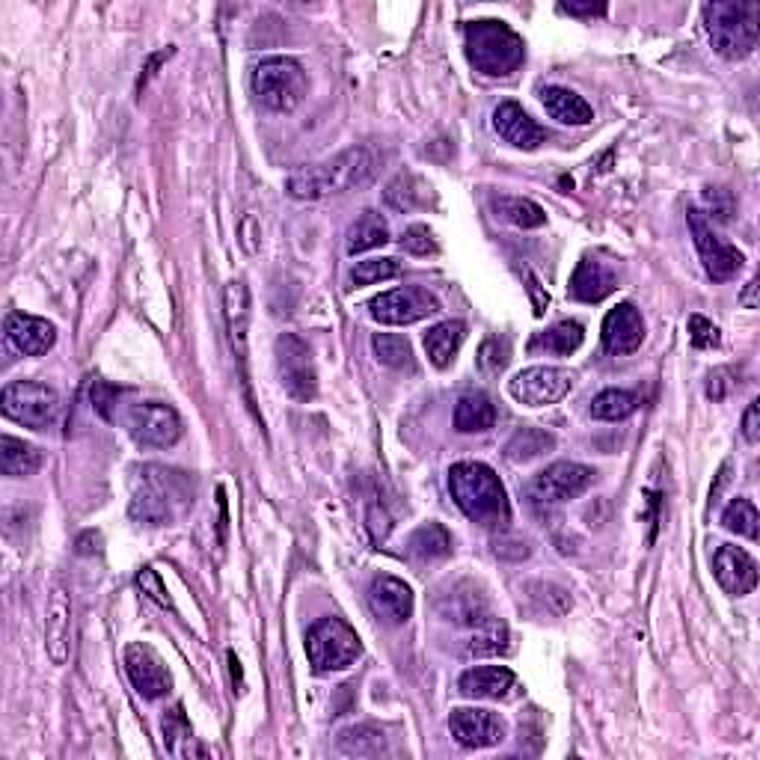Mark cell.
Listing matches in <instances>:
<instances>
[{"label":"cell","mask_w":760,"mask_h":760,"mask_svg":"<svg viewBox=\"0 0 760 760\" xmlns=\"http://www.w3.org/2000/svg\"><path fill=\"white\" fill-rule=\"evenodd\" d=\"M389 244V223L377 214V211H363L357 221L351 223L348 229V253H365V250H375V247H384Z\"/></svg>","instance_id":"obj_31"},{"label":"cell","mask_w":760,"mask_h":760,"mask_svg":"<svg viewBox=\"0 0 760 760\" xmlns=\"http://www.w3.org/2000/svg\"><path fill=\"white\" fill-rule=\"evenodd\" d=\"M458 693L475 701H506L518 693V677L506 665H475L461 674Z\"/></svg>","instance_id":"obj_20"},{"label":"cell","mask_w":760,"mask_h":760,"mask_svg":"<svg viewBox=\"0 0 760 760\" xmlns=\"http://www.w3.org/2000/svg\"><path fill=\"white\" fill-rule=\"evenodd\" d=\"M713 573L731 597H746L758 585V564L749 552L734 544H722L713 556Z\"/></svg>","instance_id":"obj_18"},{"label":"cell","mask_w":760,"mask_h":760,"mask_svg":"<svg viewBox=\"0 0 760 760\" xmlns=\"http://www.w3.org/2000/svg\"><path fill=\"white\" fill-rule=\"evenodd\" d=\"M449 731H452L454 743L463 746V749H494L508 737L506 722L490 710H478V707L452 710Z\"/></svg>","instance_id":"obj_15"},{"label":"cell","mask_w":760,"mask_h":760,"mask_svg":"<svg viewBox=\"0 0 760 760\" xmlns=\"http://www.w3.org/2000/svg\"><path fill=\"white\" fill-rule=\"evenodd\" d=\"M410 552L416 559H446L452 552V535L440 523H425L410 535Z\"/></svg>","instance_id":"obj_38"},{"label":"cell","mask_w":760,"mask_h":760,"mask_svg":"<svg viewBox=\"0 0 760 760\" xmlns=\"http://www.w3.org/2000/svg\"><path fill=\"white\" fill-rule=\"evenodd\" d=\"M705 202H707V209H710V217L719 223L731 221V214H734V209H737V202H734V197H731V190L725 188H707Z\"/></svg>","instance_id":"obj_47"},{"label":"cell","mask_w":760,"mask_h":760,"mask_svg":"<svg viewBox=\"0 0 760 760\" xmlns=\"http://www.w3.org/2000/svg\"><path fill=\"white\" fill-rule=\"evenodd\" d=\"M125 425L134 443L144 449H170L182 440V431H185L176 408H170L164 401H140L128 408Z\"/></svg>","instance_id":"obj_9"},{"label":"cell","mask_w":760,"mask_h":760,"mask_svg":"<svg viewBox=\"0 0 760 760\" xmlns=\"http://www.w3.org/2000/svg\"><path fill=\"white\" fill-rule=\"evenodd\" d=\"M307 72L291 57H265L253 66V92L267 111H295L307 99Z\"/></svg>","instance_id":"obj_5"},{"label":"cell","mask_w":760,"mask_h":760,"mask_svg":"<svg viewBox=\"0 0 760 760\" xmlns=\"http://www.w3.org/2000/svg\"><path fill=\"white\" fill-rule=\"evenodd\" d=\"M377 166H381V154L375 152V146H351L345 152L333 154L331 161L295 170L286 178V194L291 199H324L342 190L363 188L375 178Z\"/></svg>","instance_id":"obj_1"},{"label":"cell","mask_w":760,"mask_h":760,"mask_svg":"<svg viewBox=\"0 0 760 760\" xmlns=\"http://www.w3.org/2000/svg\"><path fill=\"white\" fill-rule=\"evenodd\" d=\"M559 10L564 15H576V18H595V15L607 12V3H562Z\"/></svg>","instance_id":"obj_52"},{"label":"cell","mask_w":760,"mask_h":760,"mask_svg":"<svg viewBox=\"0 0 760 760\" xmlns=\"http://www.w3.org/2000/svg\"><path fill=\"white\" fill-rule=\"evenodd\" d=\"M372 351H375L377 363H384L386 369H396V372H413L416 369V360H413V348L404 336H396V333H375L372 336Z\"/></svg>","instance_id":"obj_34"},{"label":"cell","mask_w":760,"mask_h":760,"mask_svg":"<svg viewBox=\"0 0 760 760\" xmlns=\"http://www.w3.org/2000/svg\"><path fill=\"white\" fill-rule=\"evenodd\" d=\"M490 209L499 221L514 223L520 229H540L547 223V211L540 209L538 202L523 197H494Z\"/></svg>","instance_id":"obj_32"},{"label":"cell","mask_w":760,"mask_h":760,"mask_svg":"<svg viewBox=\"0 0 760 760\" xmlns=\"http://www.w3.org/2000/svg\"><path fill=\"white\" fill-rule=\"evenodd\" d=\"M431 197V188L422 182V178L410 176V173H401V176L386 188L384 199L389 209L396 211H410L416 209V205H425Z\"/></svg>","instance_id":"obj_39"},{"label":"cell","mask_w":760,"mask_h":760,"mask_svg":"<svg viewBox=\"0 0 760 760\" xmlns=\"http://www.w3.org/2000/svg\"><path fill=\"white\" fill-rule=\"evenodd\" d=\"M731 381H727V372L725 369H717L713 375L707 377V398H713V401H722V398L727 396V389H731Z\"/></svg>","instance_id":"obj_51"},{"label":"cell","mask_w":760,"mask_h":760,"mask_svg":"<svg viewBox=\"0 0 760 760\" xmlns=\"http://www.w3.org/2000/svg\"><path fill=\"white\" fill-rule=\"evenodd\" d=\"M583 339H585V331L580 321H559V324H552L550 331L538 333V336L532 339V351L544 348V351L568 357V353H573L580 345H583Z\"/></svg>","instance_id":"obj_35"},{"label":"cell","mask_w":760,"mask_h":760,"mask_svg":"<svg viewBox=\"0 0 760 760\" xmlns=\"http://www.w3.org/2000/svg\"><path fill=\"white\" fill-rule=\"evenodd\" d=\"M137 585H140V591H144L149 600H154L158 607L164 609H173V597L166 595L164 583L158 580V573L152 571V568H144V571L137 573Z\"/></svg>","instance_id":"obj_48"},{"label":"cell","mask_w":760,"mask_h":760,"mask_svg":"<svg viewBox=\"0 0 760 760\" xmlns=\"http://www.w3.org/2000/svg\"><path fill=\"white\" fill-rule=\"evenodd\" d=\"M274 353L283 389L300 404H309L312 398L319 396V372H315V363H312L309 345L295 333H283L276 339Z\"/></svg>","instance_id":"obj_8"},{"label":"cell","mask_w":760,"mask_h":760,"mask_svg":"<svg viewBox=\"0 0 760 760\" xmlns=\"http://www.w3.org/2000/svg\"><path fill=\"white\" fill-rule=\"evenodd\" d=\"M552 446H556V440H552L547 431L540 428H523L518 431L511 440H508L506 446V458L514 463H526V461H535V458H540L544 452H550Z\"/></svg>","instance_id":"obj_41"},{"label":"cell","mask_w":760,"mask_h":760,"mask_svg":"<svg viewBox=\"0 0 760 760\" xmlns=\"http://www.w3.org/2000/svg\"><path fill=\"white\" fill-rule=\"evenodd\" d=\"M401 250H408V253L413 256H428L437 253V241H434L428 226H410V229H404V235H401Z\"/></svg>","instance_id":"obj_46"},{"label":"cell","mask_w":760,"mask_h":760,"mask_svg":"<svg viewBox=\"0 0 760 760\" xmlns=\"http://www.w3.org/2000/svg\"><path fill=\"white\" fill-rule=\"evenodd\" d=\"M0 410H3V416L18 422L24 428L45 431L51 428L60 416V396H57V389L39 384V381H15V384L3 386Z\"/></svg>","instance_id":"obj_7"},{"label":"cell","mask_w":760,"mask_h":760,"mask_svg":"<svg viewBox=\"0 0 760 760\" xmlns=\"http://www.w3.org/2000/svg\"><path fill=\"white\" fill-rule=\"evenodd\" d=\"M508 627L499 621V618H487L485 624L475 627V636L466 645V653L470 657H499V653H508Z\"/></svg>","instance_id":"obj_40"},{"label":"cell","mask_w":760,"mask_h":760,"mask_svg":"<svg viewBox=\"0 0 760 760\" xmlns=\"http://www.w3.org/2000/svg\"><path fill=\"white\" fill-rule=\"evenodd\" d=\"M494 128L506 144H511L514 149H526V152L538 149L540 144H547V137H550L547 128H540L538 122L532 120L529 113L523 111L518 101H502V104L496 108Z\"/></svg>","instance_id":"obj_21"},{"label":"cell","mask_w":760,"mask_h":760,"mask_svg":"<svg viewBox=\"0 0 760 760\" xmlns=\"http://www.w3.org/2000/svg\"><path fill=\"white\" fill-rule=\"evenodd\" d=\"M125 672L132 677L134 689L149 701H158L173 689V677L166 672V665L146 645H128L125 648Z\"/></svg>","instance_id":"obj_16"},{"label":"cell","mask_w":760,"mask_h":760,"mask_svg":"<svg viewBox=\"0 0 760 760\" xmlns=\"http://www.w3.org/2000/svg\"><path fill=\"white\" fill-rule=\"evenodd\" d=\"M360 636L342 618H321L307 633L309 665L319 674L342 672L360 657Z\"/></svg>","instance_id":"obj_6"},{"label":"cell","mask_w":760,"mask_h":760,"mask_svg":"<svg viewBox=\"0 0 760 760\" xmlns=\"http://www.w3.org/2000/svg\"><path fill=\"white\" fill-rule=\"evenodd\" d=\"M68 645H72V600H68L66 585H57L48 600V618H45V648L54 665H63L68 660Z\"/></svg>","instance_id":"obj_22"},{"label":"cell","mask_w":760,"mask_h":760,"mask_svg":"<svg viewBox=\"0 0 760 760\" xmlns=\"http://www.w3.org/2000/svg\"><path fill=\"white\" fill-rule=\"evenodd\" d=\"M339 749L353 758H377L386 751L384 731H377L372 725H353L345 727L339 734Z\"/></svg>","instance_id":"obj_36"},{"label":"cell","mask_w":760,"mask_h":760,"mask_svg":"<svg viewBox=\"0 0 760 760\" xmlns=\"http://www.w3.org/2000/svg\"><path fill=\"white\" fill-rule=\"evenodd\" d=\"M755 291H758V279H751L749 283V288L743 291V307H749V309H758V298H755Z\"/></svg>","instance_id":"obj_53"},{"label":"cell","mask_w":760,"mask_h":760,"mask_svg":"<svg viewBox=\"0 0 760 760\" xmlns=\"http://www.w3.org/2000/svg\"><path fill=\"white\" fill-rule=\"evenodd\" d=\"M449 490H452L454 506L485 529H502L511 520L506 487L487 463H454L449 470Z\"/></svg>","instance_id":"obj_2"},{"label":"cell","mask_w":760,"mask_h":760,"mask_svg":"<svg viewBox=\"0 0 760 760\" xmlns=\"http://www.w3.org/2000/svg\"><path fill=\"white\" fill-rule=\"evenodd\" d=\"M42 466V454L36 446L24 440H15L10 434L0 437V470L10 478H27Z\"/></svg>","instance_id":"obj_29"},{"label":"cell","mask_w":760,"mask_h":760,"mask_svg":"<svg viewBox=\"0 0 760 760\" xmlns=\"http://www.w3.org/2000/svg\"><path fill=\"white\" fill-rule=\"evenodd\" d=\"M226 321H229L232 342L241 360V369L247 363V327H250V291L244 279H232L226 286Z\"/></svg>","instance_id":"obj_27"},{"label":"cell","mask_w":760,"mask_h":760,"mask_svg":"<svg viewBox=\"0 0 760 760\" xmlns=\"http://www.w3.org/2000/svg\"><path fill=\"white\" fill-rule=\"evenodd\" d=\"M466 60L487 77H506L526 60V42L506 22L485 18L466 24Z\"/></svg>","instance_id":"obj_3"},{"label":"cell","mask_w":760,"mask_h":760,"mask_svg":"<svg viewBox=\"0 0 760 760\" xmlns=\"http://www.w3.org/2000/svg\"><path fill=\"white\" fill-rule=\"evenodd\" d=\"M89 401H92V410L99 413L104 422H113V410L120 404V389L108 381H96L92 389H89Z\"/></svg>","instance_id":"obj_45"},{"label":"cell","mask_w":760,"mask_h":760,"mask_svg":"<svg viewBox=\"0 0 760 760\" xmlns=\"http://www.w3.org/2000/svg\"><path fill=\"white\" fill-rule=\"evenodd\" d=\"M440 615L463 627H478L490 618V609H487L485 595L473 583H458L452 585L449 595L440 597Z\"/></svg>","instance_id":"obj_25"},{"label":"cell","mask_w":760,"mask_h":760,"mask_svg":"<svg viewBox=\"0 0 760 760\" xmlns=\"http://www.w3.org/2000/svg\"><path fill=\"white\" fill-rule=\"evenodd\" d=\"M540 101H544V108H547L552 120H559L562 125H588L595 120L591 104L568 87H544L540 89Z\"/></svg>","instance_id":"obj_26"},{"label":"cell","mask_w":760,"mask_h":760,"mask_svg":"<svg viewBox=\"0 0 760 760\" xmlns=\"http://www.w3.org/2000/svg\"><path fill=\"white\" fill-rule=\"evenodd\" d=\"M508 339H499V336H490L485 345H482V351H478V365H482V372H487V375H499L502 369L508 365Z\"/></svg>","instance_id":"obj_44"},{"label":"cell","mask_w":760,"mask_h":760,"mask_svg":"<svg viewBox=\"0 0 760 760\" xmlns=\"http://www.w3.org/2000/svg\"><path fill=\"white\" fill-rule=\"evenodd\" d=\"M7 339L24 357H42L54 348L57 327L51 321L24 315V312H10L7 315Z\"/></svg>","instance_id":"obj_23"},{"label":"cell","mask_w":760,"mask_h":760,"mask_svg":"<svg viewBox=\"0 0 760 760\" xmlns=\"http://www.w3.org/2000/svg\"><path fill=\"white\" fill-rule=\"evenodd\" d=\"M743 437L749 443L760 440V401L755 398L749 408H746V416H743Z\"/></svg>","instance_id":"obj_50"},{"label":"cell","mask_w":760,"mask_h":760,"mask_svg":"<svg viewBox=\"0 0 760 760\" xmlns=\"http://www.w3.org/2000/svg\"><path fill=\"white\" fill-rule=\"evenodd\" d=\"M689 339L695 348H717L722 336H719V327L713 321H707L705 315H693L689 319Z\"/></svg>","instance_id":"obj_49"},{"label":"cell","mask_w":760,"mask_h":760,"mask_svg":"<svg viewBox=\"0 0 760 760\" xmlns=\"http://www.w3.org/2000/svg\"><path fill=\"white\" fill-rule=\"evenodd\" d=\"M229 665H232V684H235V689H241V669H238L241 662H238V657H235L232 650H229Z\"/></svg>","instance_id":"obj_54"},{"label":"cell","mask_w":760,"mask_h":760,"mask_svg":"<svg viewBox=\"0 0 760 760\" xmlns=\"http://www.w3.org/2000/svg\"><path fill=\"white\" fill-rule=\"evenodd\" d=\"M636 410H639V396L630 389H603L591 401V416L600 422H621V419L633 416Z\"/></svg>","instance_id":"obj_37"},{"label":"cell","mask_w":760,"mask_h":760,"mask_svg":"<svg viewBox=\"0 0 760 760\" xmlns=\"http://www.w3.org/2000/svg\"><path fill=\"white\" fill-rule=\"evenodd\" d=\"M369 603L384 624L389 627H401L408 624V618L413 615V591L408 583H401L389 573H381L369 585Z\"/></svg>","instance_id":"obj_17"},{"label":"cell","mask_w":760,"mask_h":760,"mask_svg":"<svg viewBox=\"0 0 760 760\" xmlns=\"http://www.w3.org/2000/svg\"><path fill=\"white\" fill-rule=\"evenodd\" d=\"M178 487H185L182 473L149 466L146 485L132 499V518L146 526H166L173 520V496H178Z\"/></svg>","instance_id":"obj_11"},{"label":"cell","mask_w":760,"mask_h":760,"mask_svg":"<svg viewBox=\"0 0 760 760\" xmlns=\"http://www.w3.org/2000/svg\"><path fill=\"white\" fill-rule=\"evenodd\" d=\"M164 746L173 758H194V755H205V751L197 746V739H194V731H190L182 705L173 707V710L164 717Z\"/></svg>","instance_id":"obj_33"},{"label":"cell","mask_w":760,"mask_h":760,"mask_svg":"<svg viewBox=\"0 0 760 760\" xmlns=\"http://www.w3.org/2000/svg\"><path fill=\"white\" fill-rule=\"evenodd\" d=\"M573 381L576 377H573L571 369L532 365V369H523L508 381V393L526 408H550V404H559L571 393Z\"/></svg>","instance_id":"obj_10"},{"label":"cell","mask_w":760,"mask_h":760,"mask_svg":"<svg viewBox=\"0 0 760 760\" xmlns=\"http://www.w3.org/2000/svg\"><path fill=\"white\" fill-rule=\"evenodd\" d=\"M595 485V470L591 466H583V463L562 461L552 463L547 470H540L532 482V496L547 502V506H559V502H568V499H576L583 496L588 487Z\"/></svg>","instance_id":"obj_14"},{"label":"cell","mask_w":760,"mask_h":760,"mask_svg":"<svg viewBox=\"0 0 760 760\" xmlns=\"http://www.w3.org/2000/svg\"><path fill=\"white\" fill-rule=\"evenodd\" d=\"M398 262L396 259H365V262H357L351 267V286L363 288V286H375V283H384V279H393L398 276Z\"/></svg>","instance_id":"obj_43"},{"label":"cell","mask_w":760,"mask_h":760,"mask_svg":"<svg viewBox=\"0 0 760 760\" xmlns=\"http://www.w3.org/2000/svg\"><path fill=\"white\" fill-rule=\"evenodd\" d=\"M722 526H725L727 532H737V535H743V538L755 540L758 538V526H760L758 508L751 506V499H746V496L731 499L725 511H722Z\"/></svg>","instance_id":"obj_42"},{"label":"cell","mask_w":760,"mask_h":760,"mask_svg":"<svg viewBox=\"0 0 760 760\" xmlns=\"http://www.w3.org/2000/svg\"><path fill=\"white\" fill-rule=\"evenodd\" d=\"M463 339H466V324L463 321H443V324L425 333V353L437 369H449L458 351H461Z\"/></svg>","instance_id":"obj_28"},{"label":"cell","mask_w":760,"mask_h":760,"mask_svg":"<svg viewBox=\"0 0 760 760\" xmlns=\"http://www.w3.org/2000/svg\"><path fill=\"white\" fill-rule=\"evenodd\" d=\"M369 309H372V319L381 321V324L404 327V324H416V321L428 319L434 312H440V303H437V298L431 295L428 288L404 286L377 295V298L369 303Z\"/></svg>","instance_id":"obj_13"},{"label":"cell","mask_w":760,"mask_h":760,"mask_svg":"<svg viewBox=\"0 0 760 760\" xmlns=\"http://www.w3.org/2000/svg\"><path fill=\"white\" fill-rule=\"evenodd\" d=\"M686 221H689V229H693L695 247H698V256H701V262H705L707 276H710L713 283L734 279V276L743 271V253H739L737 247L722 241L698 209L686 211Z\"/></svg>","instance_id":"obj_12"},{"label":"cell","mask_w":760,"mask_h":760,"mask_svg":"<svg viewBox=\"0 0 760 760\" xmlns=\"http://www.w3.org/2000/svg\"><path fill=\"white\" fill-rule=\"evenodd\" d=\"M615 288H618L615 271H612L607 262L585 256L583 262L576 265V271H573L568 291H571L573 300H583V303H600V300L609 298Z\"/></svg>","instance_id":"obj_24"},{"label":"cell","mask_w":760,"mask_h":760,"mask_svg":"<svg viewBox=\"0 0 760 760\" xmlns=\"http://www.w3.org/2000/svg\"><path fill=\"white\" fill-rule=\"evenodd\" d=\"M496 408L485 393H466L454 408V428L461 434H482L494 428Z\"/></svg>","instance_id":"obj_30"},{"label":"cell","mask_w":760,"mask_h":760,"mask_svg":"<svg viewBox=\"0 0 760 760\" xmlns=\"http://www.w3.org/2000/svg\"><path fill=\"white\" fill-rule=\"evenodd\" d=\"M603 348L612 357H627V353L639 351L641 339H645V321L641 312L633 303H618L615 309H609L603 319Z\"/></svg>","instance_id":"obj_19"},{"label":"cell","mask_w":760,"mask_h":760,"mask_svg":"<svg viewBox=\"0 0 760 760\" xmlns=\"http://www.w3.org/2000/svg\"><path fill=\"white\" fill-rule=\"evenodd\" d=\"M705 27L710 45L725 60H743L755 51L760 30V3L755 0H722L707 3Z\"/></svg>","instance_id":"obj_4"}]
</instances>
